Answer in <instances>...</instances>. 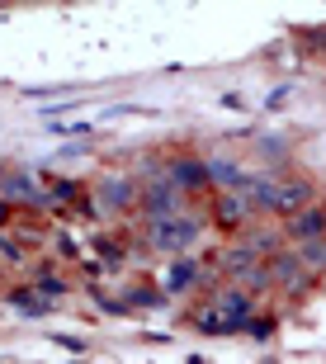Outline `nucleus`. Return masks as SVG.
I'll use <instances>...</instances> for the list:
<instances>
[{
  "label": "nucleus",
  "mask_w": 326,
  "mask_h": 364,
  "mask_svg": "<svg viewBox=\"0 0 326 364\" xmlns=\"http://www.w3.org/2000/svg\"><path fill=\"white\" fill-rule=\"evenodd\" d=\"M194 232H199V223H190V218H161L156 223V246L161 251H185L194 242Z\"/></svg>",
  "instance_id": "nucleus-1"
},
{
  "label": "nucleus",
  "mask_w": 326,
  "mask_h": 364,
  "mask_svg": "<svg viewBox=\"0 0 326 364\" xmlns=\"http://www.w3.org/2000/svg\"><path fill=\"white\" fill-rule=\"evenodd\" d=\"M204 176H208V166H194V161H180V166H170V180H180V185H199Z\"/></svg>",
  "instance_id": "nucleus-2"
},
{
  "label": "nucleus",
  "mask_w": 326,
  "mask_h": 364,
  "mask_svg": "<svg viewBox=\"0 0 326 364\" xmlns=\"http://www.w3.org/2000/svg\"><path fill=\"white\" fill-rule=\"evenodd\" d=\"M208 176H217V180H222V185H246V176H241V171H237V166H227V161H208Z\"/></svg>",
  "instance_id": "nucleus-3"
},
{
  "label": "nucleus",
  "mask_w": 326,
  "mask_h": 364,
  "mask_svg": "<svg viewBox=\"0 0 326 364\" xmlns=\"http://www.w3.org/2000/svg\"><path fill=\"white\" fill-rule=\"evenodd\" d=\"M190 279H194V265H190V260H180L175 270L165 274V289H190Z\"/></svg>",
  "instance_id": "nucleus-4"
}]
</instances>
